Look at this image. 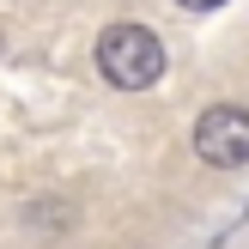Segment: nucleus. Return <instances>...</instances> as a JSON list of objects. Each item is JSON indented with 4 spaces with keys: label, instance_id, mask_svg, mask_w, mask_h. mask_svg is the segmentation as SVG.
Masks as SVG:
<instances>
[{
    "label": "nucleus",
    "instance_id": "2",
    "mask_svg": "<svg viewBox=\"0 0 249 249\" xmlns=\"http://www.w3.org/2000/svg\"><path fill=\"white\" fill-rule=\"evenodd\" d=\"M195 152L219 170H237L249 164V116L237 104H213L201 122H195Z\"/></svg>",
    "mask_w": 249,
    "mask_h": 249
},
{
    "label": "nucleus",
    "instance_id": "3",
    "mask_svg": "<svg viewBox=\"0 0 249 249\" xmlns=\"http://www.w3.org/2000/svg\"><path fill=\"white\" fill-rule=\"evenodd\" d=\"M177 6H189V12H213V6H225V0H177Z\"/></svg>",
    "mask_w": 249,
    "mask_h": 249
},
{
    "label": "nucleus",
    "instance_id": "1",
    "mask_svg": "<svg viewBox=\"0 0 249 249\" xmlns=\"http://www.w3.org/2000/svg\"><path fill=\"white\" fill-rule=\"evenodd\" d=\"M97 67L109 85L122 91H146V85L164 73V43H158L146 24H109L97 36Z\"/></svg>",
    "mask_w": 249,
    "mask_h": 249
}]
</instances>
